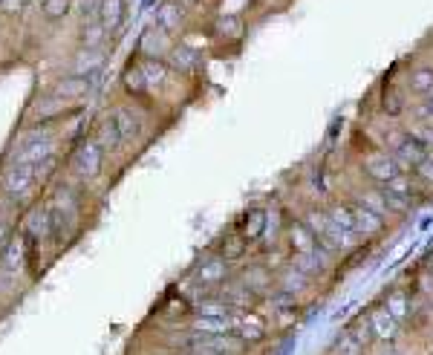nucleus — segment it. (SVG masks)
I'll return each instance as SVG.
<instances>
[{
  "label": "nucleus",
  "mask_w": 433,
  "mask_h": 355,
  "mask_svg": "<svg viewBox=\"0 0 433 355\" xmlns=\"http://www.w3.org/2000/svg\"><path fill=\"white\" fill-rule=\"evenodd\" d=\"M361 168H364V173L370 176L376 185H387V182H393L399 173H405V170L396 165V159L390 156V151H370V153L364 156Z\"/></svg>",
  "instance_id": "3"
},
{
  "label": "nucleus",
  "mask_w": 433,
  "mask_h": 355,
  "mask_svg": "<svg viewBox=\"0 0 433 355\" xmlns=\"http://www.w3.org/2000/svg\"><path fill=\"white\" fill-rule=\"evenodd\" d=\"M87 90H90V78H87V75H72V78H64L55 87V96H61V99H78Z\"/></svg>",
  "instance_id": "17"
},
{
  "label": "nucleus",
  "mask_w": 433,
  "mask_h": 355,
  "mask_svg": "<svg viewBox=\"0 0 433 355\" xmlns=\"http://www.w3.org/2000/svg\"><path fill=\"white\" fill-rule=\"evenodd\" d=\"M124 139H121V133H119V127H116V121L113 119H107L104 124H102V130H99V145L102 148H119Z\"/></svg>",
  "instance_id": "24"
},
{
  "label": "nucleus",
  "mask_w": 433,
  "mask_h": 355,
  "mask_svg": "<svg viewBox=\"0 0 433 355\" xmlns=\"http://www.w3.org/2000/svg\"><path fill=\"white\" fill-rule=\"evenodd\" d=\"M329 219L338 226V229H344V231H350V234H358L356 231V219H353V211H350V205H332L329 211ZM361 237V234H358Z\"/></svg>",
  "instance_id": "22"
},
{
  "label": "nucleus",
  "mask_w": 433,
  "mask_h": 355,
  "mask_svg": "<svg viewBox=\"0 0 433 355\" xmlns=\"http://www.w3.org/2000/svg\"><path fill=\"white\" fill-rule=\"evenodd\" d=\"M407 90L419 99H430L433 96V67H419L407 75Z\"/></svg>",
  "instance_id": "15"
},
{
  "label": "nucleus",
  "mask_w": 433,
  "mask_h": 355,
  "mask_svg": "<svg viewBox=\"0 0 433 355\" xmlns=\"http://www.w3.org/2000/svg\"><path fill=\"white\" fill-rule=\"evenodd\" d=\"M309 283V278L303 275V272H297L295 266H289V269L280 275V280H278V286H280V292H286V295H295V292H300L303 286Z\"/></svg>",
  "instance_id": "21"
},
{
  "label": "nucleus",
  "mask_w": 433,
  "mask_h": 355,
  "mask_svg": "<svg viewBox=\"0 0 433 355\" xmlns=\"http://www.w3.org/2000/svg\"><path fill=\"white\" fill-rule=\"evenodd\" d=\"M251 292H263V289H269L272 286V275H266L260 266H254V269H248L246 272V280H243Z\"/></svg>",
  "instance_id": "26"
},
{
  "label": "nucleus",
  "mask_w": 433,
  "mask_h": 355,
  "mask_svg": "<svg viewBox=\"0 0 433 355\" xmlns=\"http://www.w3.org/2000/svg\"><path fill=\"white\" fill-rule=\"evenodd\" d=\"M387 151H390V156L396 159V165L407 173V170H413L422 159H424V153L430 151V148H424L413 133H399V136H393V142L387 145Z\"/></svg>",
  "instance_id": "2"
},
{
  "label": "nucleus",
  "mask_w": 433,
  "mask_h": 355,
  "mask_svg": "<svg viewBox=\"0 0 433 355\" xmlns=\"http://www.w3.org/2000/svg\"><path fill=\"white\" fill-rule=\"evenodd\" d=\"M286 237H289V246H292V251H295V254H309V251H315V248H318L315 234H312L307 226H303V219H297V223H289Z\"/></svg>",
  "instance_id": "11"
},
{
  "label": "nucleus",
  "mask_w": 433,
  "mask_h": 355,
  "mask_svg": "<svg viewBox=\"0 0 433 355\" xmlns=\"http://www.w3.org/2000/svg\"><path fill=\"white\" fill-rule=\"evenodd\" d=\"M419 113L427 119V124H433V96H430V99H424V104L419 107Z\"/></svg>",
  "instance_id": "35"
},
{
  "label": "nucleus",
  "mask_w": 433,
  "mask_h": 355,
  "mask_svg": "<svg viewBox=\"0 0 433 355\" xmlns=\"http://www.w3.org/2000/svg\"><path fill=\"white\" fill-rule=\"evenodd\" d=\"M350 211H353V219H356V231H358L364 240H367V237H376V234L384 231V217L376 214L373 208H367L364 202L350 205Z\"/></svg>",
  "instance_id": "5"
},
{
  "label": "nucleus",
  "mask_w": 433,
  "mask_h": 355,
  "mask_svg": "<svg viewBox=\"0 0 433 355\" xmlns=\"http://www.w3.org/2000/svg\"><path fill=\"white\" fill-rule=\"evenodd\" d=\"M188 355H191V352H188Z\"/></svg>",
  "instance_id": "38"
},
{
  "label": "nucleus",
  "mask_w": 433,
  "mask_h": 355,
  "mask_svg": "<svg viewBox=\"0 0 433 355\" xmlns=\"http://www.w3.org/2000/svg\"><path fill=\"white\" fill-rule=\"evenodd\" d=\"M156 23L162 32H177L182 23V6L180 4H162V9L156 12Z\"/></svg>",
  "instance_id": "16"
},
{
  "label": "nucleus",
  "mask_w": 433,
  "mask_h": 355,
  "mask_svg": "<svg viewBox=\"0 0 433 355\" xmlns=\"http://www.w3.org/2000/svg\"><path fill=\"white\" fill-rule=\"evenodd\" d=\"M124 87H127L130 93H145L148 90V81H145L139 67H127L124 70Z\"/></svg>",
  "instance_id": "28"
},
{
  "label": "nucleus",
  "mask_w": 433,
  "mask_h": 355,
  "mask_svg": "<svg viewBox=\"0 0 433 355\" xmlns=\"http://www.w3.org/2000/svg\"><path fill=\"white\" fill-rule=\"evenodd\" d=\"M246 248H248V243H246L243 237H229V240L223 243V248H220V257H223L226 263H234V260H240V257L246 254Z\"/></svg>",
  "instance_id": "25"
},
{
  "label": "nucleus",
  "mask_w": 433,
  "mask_h": 355,
  "mask_svg": "<svg viewBox=\"0 0 433 355\" xmlns=\"http://www.w3.org/2000/svg\"><path fill=\"white\" fill-rule=\"evenodd\" d=\"M248 344L240 341L234 332H229V335H197V332H191L185 338V349L191 355H237Z\"/></svg>",
  "instance_id": "1"
},
{
  "label": "nucleus",
  "mask_w": 433,
  "mask_h": 355,
  "mask_svg": "<svg viewBox=\"0 0 433 355\" xmlns=\"http://www.w3.org/2000/svg\"><path fill=\"white\" fill-rule=\"evenodd\" d=\"M99 21L107 32H116L124 23V0H102L99 4Z\"/></svg>",
  "instance_id": "14"
},
{
  "label": "nucleus",
  "mask_w": 433,
  "mask_h": 355,
  "mask_svg": "<svg viewBox=\"0 0 433 355\" xmlns=\"http://www.w3.org/2000/svg\"><path fill=\"white\" fill-rule=\"evenodd\" d=\"M6 234H9V229H6L4 223H0V243H4V240H6Z\"/></svg>",
  "instance_id": "36"
},
{
  "label": "nucleus",
  "mask_w": 433,
  "mask_h": 355,
  "mask_svg": "<svg viewBox=\"0 0 433 355\" xmlns=\"http://www.w3.org/2000/svg\"><path fill=\"white\" fill-rule=\"evenodd\" d=\"M364 344L350 332V329H344L338 338H335V344H332V355H364Z\"/></svg>",
  "instance_id": "19"
},
{
  "label": "nucleus",
  "mask_w": 433,
  "mask_h": 355,
  "mask_svg": "<svg viewBox=\"0 0 433 355\" xmlns=\"http://www.w3.org/2000/svg\"><path fill=\"white\" fill-rule=\"evenodd\" d=\"M378 355H402L399 349H393V346H390V349H384V352H378Z\"/></svg>",
  "instance_id": "37"
},
{
  "label": "nucleus",
  "mask_w": 433,
  "mask_h": 355,
  "mask_svg": "<svg viewBox=\"0 0 433 355\" xmlns=\"http://www.w3.org/2000/svg\"><path fill=\"white\" fill-rule=\"evenodd\" d=\"M381 107H384L387 116H399V113L405 110V102H402V96L393 90V87H390V93L384 90V102H381Z\"/></svg>",
  "instance_id": "31"
},
{
  "label": "nucleus",
  "mask_w": 433,
  "mask_h": 355,
  "mask_svg": "<svg viewBox=\"0 0 433 355\" xmlns=\"http://www.w3.org/2000/svg\"><path fill=\"white\" fill-rule=\"evenodd\" d=\"M197 278H199V283L202 286H223L226 283V278H229V263L223 260V257H214V260H208V263H202L199 269H197Z\"/></svg>",
  "instance_id": "12"
},
{
  "label": "nucleus",
  "mask_w": 433,
  "mask_h": 355,
  "mask_svg": "<svg viewBox=\"0 0 433 355\" xmlns=\"http://www.w3.org/2000/svg\"><path fill=\"white\" fill-rule=\"evenodd\" d=\"M384 306L390 309V315H393L399 324H410V318H413V297L405 289H393V292H390L384 297Z\"/></svg>",
  "instance_id": "10"
},
{
  "label": "nucleus",
  "mask_w": 433,
  "mask_h": 355,
  "mask_svg": "<svg viewBox=\"0 0 433 355\" xmlns=\"http://www.w3.org/2000/svg\"><path fill=\"white\" fill-rule=\"evenodd\" d=\"M15 260H21V243H9V248H6V269H18Z\"/></svg>",
  "instance_id": "33"
},
{
  "label": "nucleus",
  "mask_w": 433,
  "mask_h": 355,
  "mask_svg": "<svg viewBox=\"0 0 433 355\" xmlns=\"http://www.w3.org/2000/svg\"><path fill=\"white\" fill-rule=\"evenodd\" d=\"M170 67L180 70V72H194L199 67V53L188 50V47H177L170 50Z\"/></svg>",
  "instance_id": "18"
},
{
  "label": "nucleus",
  "mask_w": 433,
  "mask_h": 355,
  "mask_svg": "<svg viewBox=\"0 0 433 355\" xmlns=\"http://www.w3.org/2000/svg\"><path fill=\"white\" fill-rule=\"evenodd\" d=\"M40 12H43V18H50V21L67 18V12H70V0H43Z\"/></svg>",
  "instance_id": "29"
},
{
  "label": "nucleus",
  "mask_w": 433,
  "mask_h": 355,
  "mask_svg": "<svg viewBox=\"0 0 433 355\" xmlns=\"http://www.w3.org/2000/svg\"><path fill=\"white\" fill-rule=\"evenodd\" d=\"M191 332H197V335H229V332H234V315L231 318L197 315L194 324H191Z\"/></svg>",
  "instance_id": "13"
},
{
  "label": "nucleus",
  "mask_w": 433,
  "mask_h": 355,
  "mask_svg": "<svg viewBox=\"0 0 433 355\" xmlns=\"http://www.w3.org/2000/svg\"><path fill=\"white\" fill-rule=\"evenodd\" d=\"M104 26H102V21H96V23H90V26H87L84 23V29H81V40L87 43V47H99V43H102V38H104Z\"/></svg>",
  "instance_id": "30"
},
{
  "label": "nucleus",
  "mask_w": 433,
  "mask_h": 355,
  "mask_svg": "<svg viewBox=\"0 0 433 355\" xmlns=\"http://www.w3.org/2000/svg\"><path fill=\"white\" fill-rule=\"evenodd\" d=\"M21 6H23V0H4V4H0V9H4L6 15H15Z\"/></svg>",
  "instance_id": "34"
},
{
  "label": "nucleus",
  "mask_w": 433,
  "mask_h": 355,
  "mask_svg": "<svg viewBox=\"0 0 433 355\" xmlns=\"http://www.w3.org/2000/svg\"><path fill=\"white\" fill-rule=\"evenodd\" d=\"M234 335L246 344H257L266 338V327L254 312H240V315H234Z\"/></svg>",
  "instance_id": "7"
},
{
  "label": "nucleus",
  "mask_w": 433,
  "mask_h": 355,
  "mask_svg": "<svg viewBox=\"0 0 433 355\" xmlns=\"http://www.w3.org/2000/svg\"><path fill=\"white\" fill-rule=\"evenodd\" d=\"M102 159H104V148L99 142H87L75 156V168L81 176H96L102 170Z\"/></svg>",
  "instance_id": "8"
},
{
  "label": "nucleus",
  "mask_w": 433,
  "mask_h": 355,
  "mask_svg": "<svg viewBox=\"0 0 433 355\" xmlns=\"http://www.w3.org/2000/svg\"><path fill=\"white\" fill-rule=\"evenodd\" d=\"M110 119L116 121V127H119V133H121V139H124V142H127V139H133L136 133H139V121H136V116L130 113V110H124V107H119Z\"/></svg>",
  "instance_id": "20"
},
{
  "label": "nucleus",
  "mask_w": 433,
  "mask_h": 355,
  "mask_svg": "<svg viewBox=\"0 0 433 355\" xmlns=\"http://www.w3.org/2000/svg\"><path fill=\"white\" fill-rule=\"evenodd\" d=\"M139 70H142L148 87H150V84H162V81H165V72H168V67H165L162 61H156V58H145V61L139 64Z\"/></svg>",
  "instance_id": "23"
},
{
  "label": "nucleus",
  "mask_w": 433,
  "mask_h": 355,
  "mask_svg": "<svg viewBox=\"0 0 433 355\" xmlns=\"http://www.w3.org/2000/svg\"><path fill=\"white\" fill-rule=\"evenodd\" d=\"M266 226H269V217H266V211L263 208H251L243 219H240V231H243V240L251 246V243H257L260 237H263V231H266Z\"/></svg>",
  "instance_id": "9"
},
{
  "label": "nucleus",
  "mask_w": 433,
  "mask_h": 355,
  "mask_svg": "<svg viewBox=\"0 0 433 355\" xmlns=\"http://www.w3.org/2000/svg\"><path fill=\"white\" fill-rule=\"evenodd\" d=\"M413 180L422 185H433V151H427L424 159L413 168Z\"/></svg>",
  "instance_id": "27"
},
{
  "label": "nucleus",
  "mask_w": 433,
  "mask_h": 355,
  "mask_svg": "<svg viewBox=\"0 0 433 355\" xmlns=\"http://www.w3.org/2000/svg\"><path fill=\"white\" fill-rule=\"evenodd\" d=\"M367 321H370V332H373V341L378 344H396L399 341V332H402V324L390 315V309L384 303L367 309Z\"/></svg>",
  "instance_id": "4"
},
{
  "label": "nucleus",
  "mask_w": 433,
  "mask_h": 355,
  "mask_svg": "<svg viewBox=\"0 0 433 355\" xmlns=\"http://www.w3.org/2000/svg\"><path fill=\"white\" fill-rule=\"evenodd\" d=\"M35 185V168L32 165H15L6 176H4V191L12 197H26Z\"/></svg>",
  "instance_id": "6"
},
{
  "label": "nucleus",
  "mask_w": 433,
  "mask_h": 355,
  "mask_svg": "<svg viewBox=\"0 0 433 355\" xmlns=\"http://www.w3.org/2000/svg\"><path fill=\"white\" fill-rule=\"evenodd\" d=\"M217 29H220V35L226 38H240L243 35V21L240 18H226V21H220V23H217Z\"/></svg>",
  "instance_id": "32"
}]
</instances>
